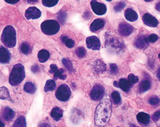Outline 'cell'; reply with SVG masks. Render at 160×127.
Instances as JSON below:
<instances>
[{
	"label": "cell",
	"instance_id": "13",
	"mask_svg": "<svg viewBox=\"0 0 160 127\" xmlns=\"http://www.w3.org/2000/svg\"><path fill=\"white\" fill-rule=\"evenodd\" d=\"M93 68L94 72L97 74H101L106 70V65L100 60H97L94 62Z\"/></svg>",
	"mask_w": 160,
	"mask_h": 127
},
{
	"label": "cell",
	"instance_id": "41",
	"mask_svg": "<svg viewBox=\"0 0 160 127\" xmlns=\"http://www.w3.org/2000/svg\"><path fill=\"white\" fill-rule=\"evenodd\" d=\"M152 120H153L154 121H158L160 120V110H158V111L155 112V113L153 114L152 117Z\"/></svg>",
	"mask_w": 160,
	"mask_h": 127
},
{
	"label": "cell",
	"instance_id": "52",
	"mask_svg": "<svg viewBox=\"0 0 160 127\" xmlns=\"http://www.w3.org/2000/svg\"><path fill=\"white\" fill-rule=\"evenodd\" d=\"M106 1H109V2H110V1H112V0H106Z\"/></svg>",
	"mask_w": 160,
	"mask_h": 127
},
{
	"label": "cell",
	"instance_id": "43",
	"mask_svg": "<svg viewBox=\"0 0 160 127\" xmlns=\"http://www.w3.org/2000/svg\"><path fill=\"white\" fill-rule=\"evenodd\" d=\"M20 0H5V2L9 4H16Z\"/></svg>",
	"mask_w": 160,
	"mask_h": 127
},
{
	"label": "cell",
	"instance_id": "48",
	"mask_svg": "<svg viewBox=\"0 0 160 127\" xmlns=\"http://www.w3.org/2000/svg\"><path fill=\"white\" fill-rule=\"evenodd\" d=\"M4 126H5L4 124L0 120V127H4Z\"/></svg>",
	"mask_w": 160,
	"mask_h": 127
},
{
	"label": "cell",
	"instance_id": "17",
	"mask_svg": "<svg viewBox=\"0 0 160 127\" xmlns=\"http://www.w3.org/2000/svg\"><path fill=\"white\" fill-rule=\"evenodd\" d=\"M15 117V112L14 111L9 108V107H6L4 109L2 112V117L3 118L8 121H10L14 118Z\"/></svg>",
	"mask_w": 160,
	"mask_h": 127
},
{
	"label": "cell",
	"instance_id": "47",
	"mask_svg": "<svg viewBox=\"0 0 160 127\" xmlns=\"http://www.w3.org/2000/svg\"><path fill=\"white\" fill-rule=\"evenodd\" d=\"M113 85L115 86V87H116V88H119V84H118V82H117V81H114L113 82Z\"/></svg>",
	"mask_w": 160,
	"mask_h": 127
},
{
	"label": "cell",
	"instance_id": "23",
	"mask_svg": "<svg viewBox=\"0 0 160 127\" xmlns=\"http://www.w3.org/2000/svg\"><path fill=\"white\" fill-rule=\"evenodd\" d=\"M151 88V82L148 80H143L139 84V91L141 93L146 92Z\"/></svg>",
	"mask_w": 160,
	"mask_h": 127
},
{
	"label": "cell",
	"instance_id": "35",
	"mask_svg": "<svg viewBox=\"0 0 160 127\" xmlns=\"http://www.w3.org/2000/svg\"><path fill=\"white\" fill-rule=\"evenodd\" d=\"M128 80L129 81L131 82V84H136V83H138V81H139V79L138 78V76H136V75H135L134 74H132V73H131L130 75H128Z\"/></svg>",
	"mask_w": 160,
	"mask_h": 127
},
{
	"label": "cell",
	"instance_id": "44",
	"mask_svg": "<svg viewBox=\"0 0 160 127\" xmlns=\"http://www.w3.org/2000/svg\"><path fill=\"white\" fill-rule=\"evenodd\" d=\"M39 127H51V125L47 123H42L40 124Z\"/></svg>",
	"mask_w": 160,
	"mask_h": 127
},
{
	"label": "cell",
	"instance_id": "6",
	"mask_svg": "<svg viewBox=\"0 0 160 127\" xmlns=\"http://www.w3.org/2000/svg\"><path fill=\"white\" fill-rule=\"evenodd\" d=\"M91 6L93 12L98 16H102L106 14L107 7L103 3L98 2L96 0H92L91 2Z\"/></svg>",
	"mask_w": 160,
	"mask_h": 127
},
{
	"label": "cell",
	"instance_id": "42",
	"mask_svg": "<svg viewBox=\"0 0 160 127\" xmlns=\"http://www.w3.org/2000/svg\"><path fill=\"white\" fill-rule=\"evenodd\" d=\"M32 71L34 72V73H36V72L39 71V66L37 65H35V66H32Z\"/></svg>",
	"mask_w": 160,
	"mask_h": 127
},
{
	"label": "cell",
	"instance_id": "25",
	"mask_svg": "<svg viewBox=\"0 0 160 127\" xmlns=\"http://www.w3.org/2000/svg\"><path fill=\"white\" fill-rule=\"evenodd\" d=\"M109 43L110 46L115 49H122L124 47L122 42L116 38L111 39L109 40Z\"/></svg>",
	"mask_w": 160,
	"mask_h": 127
},
{
	"label": "cell",
	"instance_id": "51",
	"mask_svg": "<svg viewBox=\"0 0 160 127\" xmlns=\"http://www.w3.org/2000/svg\"><path fill=\"white\" fill-rule=\"evenodd\" d=\"M146 2H151L152 1H153V0H145Z\"/></svg>",
	"mask_w": 160,
	"mask_h": 127
},
{
	"label": "cell",
	"instance_id": "28",
	"mask_svg": "<svg viewBox=\"0 0 160 127\" xmlns=\"http://www.w3.org/2000/svg\"><path fill=\"white\" fill-rule=\"evenodd\" d=\"M13 127H26V120L23 116L19 117L14 122Z\"/></svg>",
	"mask_w": 160,
	"mask_h": 127
},
{
	"label": "cell",
	"instance_id": "53",
	"mask_svg": "<svg viewBox=\"0 0 160 127\" xmlns=\"http://www.w3.org/2000/svg\"><path fill=\"white\" fill-rule=\"evenodd\" d=\"M158 57H159V59H160V54H158Z\"/></svg>",
	"mask_w": 160,
	"mask_h": 127
},
{
	"label": "cell",
	"instance_id": "7",
	"mask_svg": "<svg viewBox=\"0 0 160 127\" xmlns=\"http://www.w3.org/2000/svg\"><path fill=\"white\" fill-rule=\"evenodd\" d=\"M104 89L102 85L97 84L94 85L91 92L90 97L92 100L98 101L103 97Z\"/></svg>",
	"mask_w": 160,
	"mask_h": 127
},
{
	"label": "cell",
	"instance_id": "24",
	"mask_svg": "<svg viewBox=\"0 0 160 127\" xmlns=\"http://www.w3.org/2000/svg\"><path fill=\"white\" fill-rule=\"evenodd\" d=\"M0 99L9 100L10 101L11 100L9 90L5 87H2L0 88Z\"/></svg>",
	"mask_w": 160,
	"mask_h": 127
},
{
	"label": "cell",
	"instance_id": "16",
	"mask_svg": "<svg viewBox=\"0 0 160 127\" xmlns=\"http://www.w3.org/2000/svg\"><path fill=\"white\" fill-rule=\"evenodd\" d=\"M135 45L138 48L141 49H145L148 45V40L144 35H140L135 41Z\"/></svg>",
	"mask_w": 160,
	"mask_h": 127
},
{
	"label": "cell",
	"instance_id": "15",
	"mask_svg": "<svg viewBox=\"0 0 160 127\" xmlns=\"http://www.w3.org/2000/svg\"><path fill=\"white\" fill-rule=\"evenodd\" d=\"M10 53L8 50L4 48H0V63H8L10 60Z\"/></svg>",
	"mask_w": 160,
	"mask_h": 127
},
{
	"label": "cell",
	"instance_id": "3",
	"mask_svg": "<svg viewBox=\"0 0 160 127\" xmlns=\"http://www.w3.org/2000/svg\"><path fill=\"white\" fill-rule=\"evenodd\" d=\"M2 43L9 48L14 47L17 43L16 30L13 27L8 25L4 29L1 37Z\"/></svg>",
	"mask_w": 160,
	"mask_h": 127
},
{
	"label": "cell",
	"instance_id": "22",
	"mask_svg": "<svg viewBox=\"0 0 160 127\" xmlns=\"http://www.w3.org/2000/svg\"><path fill=\"white\" fill-rule=\"evenodd\" d=\"M50 57L49 53L46 50H42L39 52L38 54V58L39 61L41 63H44L49 59Z\"/></svg>",
	"mask_w": 160,
	"mask_h": 127
},
{
	"label": "cell",
	"instance_id": "40",
	"mask_svg": "<svg viewBox=\"0 0 160 127\" xmlns=\"http://www.w3.org/2000/svg\"><path fill=\"white\" fill-rule=\"evenodd\" d=\"M158 39V36L155 34H152L148 38V42H152V43L156 42Z\"/></svg>",
	"mask_w": 160,
	"mask_h": 127
},
{
	"label": "cell",
	"instance_id": "36",
	"mask_svg": "<svg viewBox=\"0 0 160 127\" xmlns=\"http://www.w3.org/2000/svg\"><path fill=\"white\" fill-rule=\"evenodd\" d=\"M126 5V4L125 2H119L116 5H115L114 9L116 12H119L125 7Z\"/></svg>",
	"mask_w": 160,
	"mask_h": 127
},
{
	"label": "cell",
	"instance_id": "32",
	"mask_svg": "<svg viewBox=\"0 0 160 127\" xmlns=\"http://www.w3.org/2000/svg\"><path fill=\"white\" fill-rule=\"evenodd\" d=\"M77 56L80 58L84 57L87 54V51L84 47H79L75 51Z\"/></svg>",
	"mask_w": 160,
	"mask_h": 127
},
{
	"label": "cell",
	"instance_id": "30",
	"mask_svg": "<svg viewBox=\"0 0 160 127\" xmlns=\"http://www.w3.org/2000/svg\"><path fill=\"white\" fill-rule=\"evenodd\" d=\"M59 0H42V4L46 7H53L58 3Z\"/></svg>",
	"mask_w": 160,
	"mask_h": 127
},
{
	"label": "cell",
	"instance_id": "4",
	"mask_svg": "<svg viewBox=\"0 0 160 127\" xmlns=\"http://www.w3.org/2000/svg\"><path fill=\"white\" fill-rule=\"evenodd\" d=\"M41 29L45 34L48 35H54L59 31L60 25L56 21L53 20H47L42 23Z\"/></svg>",
	"mask_w": 160,
	"mask_h": 127
},
{
	"label": "cell",
	"instance_id": "19",
	"mask_svg": "<svg viewBox=\"0 0 160 127\" xmlns=\"http://www.w3.org/2000/svg\"><path fill=\"white\" fill-rule=\"evenodd\" d=\"M137 119L139 123L143 125H148L150 122V115L148 113L141 112L137 115Z\"/></svg>",
	"mask_w": 160,
	"mask_h": 127
},
{
	"label": "cell",
	"instance_id": "46",
	"mask_svg": "<svg viewBox=\"0 0 160 127\" xmlns=\"http://www.w3.org/2000/svg\"><path fill=\"white\" fill-rule=\"evenodd\" d=\"M157 78L160 80V68L158 69L157 73Z\"/></svg>",
	"mask_w": 160,
	"mask_h": 127
},
{
	"label": "cell",
	"instance_id": "26",
	"mask_svg": "<svg viewBox=\"0 0 160 127\" xmlns=\"http://www.w3.org/2000/svg\"><path fill=\"white\" fill-rule=\"evenodd\" d=\"M56 83L52 80H47L44 88V90L46 92L54 91L56 88Z\"/></svg>",
	"mask_w": 160,
	"mask_h": 127
},
{
	"label": "cell",
	"instance_id": "31",
	"mask_svg": "<svg viewBox=\"0 0 160 127\" xmlns=\"http://www.w3.org/2000/svg\"><path fill=\"white\" fill-rule=\"evenodd\" d=\"M62 63L63 65L65 66V68L71 72L74 71V68H73V65L71 61L68 59L64 58L62 60Z\"/></svg>",
	"mask_w": 160,
	"mask_h": 127
},
{
	"label": "cell",
	"instance_id": "14",
	"mask_svg": "<svg viewBox=\"0 0 160 127\" xmlns=\"http://www.w3.org/2000/svg\"><path fill=\"white\" fill-rule=\"evenodd\" d=\"M105 25V21L101 19H96L92 22L90 29L92 32H96L100 30L104 27Z\"/></svg>",
	"mask_w": 160,
	"mask_h": 127
},
{
	"label": "cell",
	"instance_id": "27",
	"mask_svg": "<svg viewBox=\"0 0 160 127\" xmlns=\"http://www.w3.org/2000/svg\"><path fill=\"white\" fill-rule=\"evenodd\" d=\"M24 90L28 93L33 94L36 90V88L32 82H27L24 85Z\"/></svg>",
	"mask_w": 160,
	"mask_h": 127
},
{
	"label": "cell",
	"instance_id": "54",
	"mask_svg": "<svg viewBox=\"0 0 160 127\" xmlns=\"http://www.w3.org/2000/svg\"></svg>",
	"mask_w": 160,
	"mask_h": 127
},
{
	"label": "cell",
	"instance_id": "50",
	"mask_svg": "<svg viewBox=\"0 0 160 127\" xmlns=\"http://www.w3.org/2000/svg\"><path fill=\"white\" fill-rule=\"evenodd\" d=\"M130 127H138L137 125H135L134 124H131V125H130Z\"/></svg>",
	"mask_w": 160,
	"mask_h": 127
},
{
	"label": "cell",
	"instance_id": "18",
	"mask_svg": "<svg viewBox=\"0 0 160 127\" xmlns=\"http://www.w3.org/2000/svg\"><path fill=\"white\" fill-rule=\"evenodd\" d=\"M126 19L130 22H134L138 19V16L137 13L132 9H127L125 12Z\"/></svg>",
	"mask_w": 160,
	"mask_h": 127
},
{
	"label": "cell",
	"instance_id": "8",
	"mask_svg": "<svg viewBox=\"0 0 160 127\" xmlns=\"http://www.w3.org/2000/svg\"><path fill=\"white\" fill-rule=\"evenodd\" d=\"M86 44L89 49L93 50H99L101 47L99 39L96 36L88 37L86 39Z\"/></svg>",
	"mask_w": 160,
	"mask_h": 127
},
{
	"label": "cell",
	"instance_id": "5",
	"mask_svg": "<svg viewBox=\"0 0 160 127\" xmlns=\"http://www.w3.org/2000/svg\"><path fill=\"white\" fill-rule=\"evenodd\" d=\"M71 95V91L68 85L63 84L58 88L55 96L59 101L65 102L70 99Z\"/></svg>",
	"mask_w": 160,
	"mask_h": 127
},
{
	"label": "cell",
	"instance_id": "9",
	"mask_svg": "<svg viewBox=\"0 0 160 127\" xmlns=\"http://www.w3.org/2000/svg\"><path fill=\"white\" fill-rule=\"evenodd\" d=\"M49 72L54 74V78L55 80H57L58 79L63 80L66 79V75L64 74V70L63 69H58L56 65L52 64L51 65Z\"/></svg>",
	"mask_w": 160,
	"mask_h": 127
},
{
	"label": "cell",
	"instance_id": "29",
	"mask_svg": "<svg viewBox=\"0 0 160 127\" xmlns=\"http://www.w3.org/2000/svg\"><path fill=\"white\" fill-rule=\"evenodd\" d=\"M61 40L63 43H64L65 44L68 48H72L74 47V45H75L74 41L71 39L68 38L67 36H62L61 37Z\"/></svg>",
	"mask_w": 160,
	"mask_h": 127
},
{
	"label": "cell",
	"instance_id": "20",
	"mask_svg": "<svg viewBox=\"0 0 160 127\" xmlns=\"http://www.w3.org/2000/svg\"><path fill=\"white\" fill-rule=\"evenodd\" d=\"M118 84L119 88H120L124 92H128L131 89V86L132 85L128 80H126L125 79H120L119 81Z\"/></svg>",
	"mask_w": 160,
	"mask_h": 127
},
{
	"label": "cell",
	"instance_id": "38",
	"mask_svg": "<svg viewBox=\"0 0 160 127\" xmlns=\"http://www.w3.org/2000/svg\"><path fill=\"white\" fill-rule=\"evenodd\" d=\"M66 14L64 12H61L59 13L58 16V19L61 23H64L66 20Z\"/></svg>",
	"mask_w": 160,
	"mask_h": 127
},
{
	"label": "cell",
	"instance_id": "45",
	"mask_svg": "<svg viewBox=\"0 0 160 127\" xmlns=\"http://www.w3.org/2000/svg\"><path fill=\"white\" fill-rule=\"evenodd\" d=\"M156 9L160 12V2H158V3L156 5Z\"/></svg>",
	"mask_w": 160,
	"mask_h": 127
},
{
	"label": "cell",
	"instance_id": "49",
	"mask_svg": "<svg viewBox=\"0 0 160 127\" xmlns=\"http://www.w3.org/2000/svg\"><path fill=\"white\" fill-rule=\"evenodd\" d=\"M28 2H31V3H34L37 1V0H28Z\"/></svg>",
	"mask_w": 160,
	"mask_h": 127
},
{
	"label": "cell",
	"instance_id": "2",
	"mask_svg": "<svg viewBox=\"0 0 160 127\" xmlns=\"http://www.w3.org/2000/svg\"><path fill=\"white\" fill-rule=\"evenodd\" d=\"M26 76L24 66L21 64H17L12 68L9 77V83L13 86L19 85L24 80Z\"/></svg>",
	"mask_w": 160,
	"mask_h": 127
},
{
	"label": "cell",
	"instance_id": "34",
	"mask_svg": "<svg viewBox=\"0 0 160 127\" xmlns=\"http://www.w3.org/2000/svg\"><path fill=\"white\" fill-rule=\"evenodd\" d=\"M21 52L24 54H28L30 52V48L28 43H23L21 45Z\"/></svg>",
	"mask_w": 160,
	"mask_h": 127
},
{
	"label": "cell",
	"instance_id": "1",
	"mask_svg": "<svg viewBox=\"0 0 160 127\" xmlns=\"http://www.w3.org/2000/svg\"><path fill=\"white\" fill-rule=\"evenodd\" d=\"M112 108V101L109 96H103L95 111L94 125L96 127H104L107 125L111 117Z\"/></svg>",
	"mask_w": 160,
	"mask_h": 127
},
{
	"label": "cell",
	"instance_id": "33",
	"mask_svg": "<svg viewBox=\"0 0 160 127\" xmlns=\"http://www.w3.org/2000/svg\"><path fill=\"white\" fill-rule=\"evenodd\" d=\"M112 97L113 99V102L115 104H119L121 102V97L120 94L117 91H114L112 92Z\"/></svg>",
	"mask_w": 160,
	"mask_h": 127
},
{
	"label": "cell",
	"instance_id": "11",
	"mask_svg": "<svg viewBox=\"0 0 160 127\" xmlns=\"http://www.w3.org/2000/svg\"><path fill=\"white\" fill-rule=\"evenodd\" d=\"M134 31V28L126 23H120L119 26L118 31L120 34L125 37L131 35Z\"/></svg>",
	"mask_w": 160,
	"mask_h": 127
},
{
	"label": "cell",
	"instance_id": "21",
	"mask_svg": "<svg viewBox=\"0 0 160 127\" xmlns=\"http://www.w3.org/2000/svg\"><path fill=\"white\" fill-rule=\"evenodd\" d=\"M51 116L54 120L58 121L63 117V111L59 107H54L51 111Z\"/></svg>",
	"mask_w": 160,
	"mask_h": 127
},
{
	"label": "cell",
	"instance_id": "37",
	"mask_svg": "<svg viewBox=\"0 0 160 127\" xmlns=\"http://www.w3.org/2000/svg\"><path fill=\"white\" fill-rule=\"evenodd\" d=\"M148 102L150 105L154 106V105H157L160 102V99L158 97L154 96L150 98Z\"/></svg>",
	"mask_w": 160,
	"mask_h": 127
},
{
	"label": "cell",
	"instance_id": "10",
	"mask_svg": "<svg viewBox=\"0 0 160 127\" xmlns=\"http://www.w3.org/2000/svg\"><path fill=\"white\" fill-rule=\"evenodd\" d=\"M42 12L36 7H29L25 12V17L27 19H37L41 16Z\"/></svg>",
	"mask_w": 160,
	"mask_h": 127
},
{
	"label": "cell",
	"instance_id": "55",
	"mask_svg": "<svg viewBox=\"0 0 160 127\" xmlns=\"http://www.w3.org/2000/svg\"></svg>",
	"mask_w": 160,
	"mask_h": 127
},
{
	"label": "cell",
	"instance_id": "12",
	"mask_svg": "<svg viewBox=\"0 0 160 127\" xmlns=\"http://www.w3.org/2000/svg\"><path fill=\"white\" fill-rule=\"evenodd\" d=\"M143 21L146 25L150 27H157L158 24V20L149 13H145L144 15Z\"/></svg>",
	"mask_w": 160,
	"mask_h": 127
},
{
	"label": "cell",
	"instance_id": "39",
	"mask_svg": "<svg viewBox=\"0 0 160 127\" xmlns=\"http://www.w3.org/2000/svg\"><path fill=\"white\" fill-rule=\"evenodd\" d=\"M110 69L113 75H116L117 73L118 72V68L116 64L112 63L110 65Z\"/></svg>",
	"mask_w": 160,
	"mask_h": 127
}]
</instances>
